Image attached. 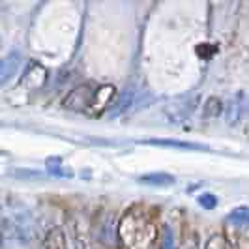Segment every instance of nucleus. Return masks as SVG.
<instances>
[{"mask_svg": "<svg viewBox=\"0 0 249 249\" xmlns=\"http://www.w3.org/2000/svg\"><path fill=\"white\" fill-rule=\"evenodd\" d=\"M142 184H150V186H173L175 184V176L165 175V173H152V175L141 176Z\"/></svg>", "mask_w": 249, "mask_h": 249, "instance_id": "f03ea898", "label": "nucleus"}, {"mask_svg": "<svg viewBox=\"0 0 249 249\" xmlns=\"http://www.w3.org/2000/svg\"><path fill=\"white\" fill-rule=\"evenodd\" d=\"M146 144H158V146H173V148L182 150H208L204 144H197V142H186V141H173V139H150L144 141Z\"/></svg>", "mask_w": 249, "mask_h": 249, "instance_id": "f257e3e1", "label": "nucleus"}, {"mask_svg": "<svg viewBox=\"0 0 249 249\" xmlns=\"http://www.w3.org/2000/svg\"><path fill=\"white\" fill-rule=\"evenodd\" d=\"M17 66H19V54H10L6 60H4V71H2V81L6 83L8 81V77L12 75V71L17 70Z\"/></svg>", "mask_w": 249, "mask_h": 249, "instance_id": "39448f33", "label": "nucleus"}, {"mask_svg": "<svg viewBox=\"0 0 249 249\" xmlns=\"http://www.w3.org/2000/svg\"><path fill=\"white\" fill-rule=\"evenodd\" d=\"M199 204L202 208H206V210H212L217 204V199L213 197L212 193H202V195H199Z\"/></svg>", "mask_w": 249, "mask_h": 249, "instance_id": "423d86ee", "label": "nucleus"}, {"mask_svg": "<svg viewBox=\"0 0 249 249\" xmlns=\"http://www.w3.org/2000/svg\"><path fill=\"white\" fill-rule=\"evenodd\" d=\"M129 105H133V94L131 90H125L122 94V98L114 103V107L111 109L112 114H118V112H124L125 109H129Z\"/></svg>", "mask_w": 249, "mask_h": 249, "instance_id": "20e7f679", "label": "nucleus"}, {"mask_svg": "<svg viewBox=\"0 0 249 249\" xmlns=\"http://www.w3.org/2000/svg\"><path fill=\"white\" fill-rule=\"evenodd\" d=\"M229 221L234 225H249V208L248 206H238L229 213Z\"/></svg>", "mask_w": 249, "mask_h": 249, "instance_id": "7ed1b4c3", "label": "nucleus"}]
</instances>
